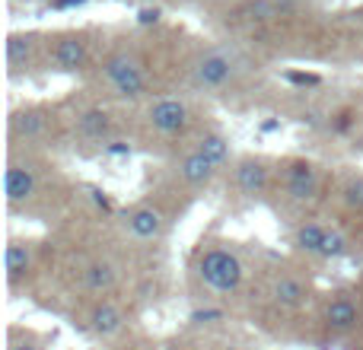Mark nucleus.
<instances>
[{"label":"nucleus","mask_w":363,"mask_h":350,"mask_svg":"<svg viewBox=\"0 0 363 350\" xmlns=\"http://www.w3.org/2000/svg\"><path fill=\"white\" fill-rule=\"evenodd\" d=\"M198 274L217 293H236L239 283H242V261L226 249H211L201 255Z\"/></svg>","instance_id":"nucleus-1"},{"label":"nucleus","mask_w":363,"mask_h":350,"mask_svg":"<svg viewBox=\"0 0 363 350\" xmlns=\"http://www.w3.org/2000/svg\"><path fill=\"white\" fill-rule=\"evenodd\" d=\"M125 230L131 232L138 242H157V239L163 236V230H166V220H163V213H160L157 207L140 204V207H134V210L128 213Z\"/></svg>","instance_id":"nucleus-2"},{"label":"nucleus","mask_w":363,"mask_h":350,"mask_svg":"<svg viewBox=\"0 0 363 350\" xmlns=\"http://www.w3.org/2000/svg\"><path fill=\"white\" fill-rule=\"evenodd\" d=\"M150 125L160 134H182L188 128V106L179 99H160L150 106Z\"/></svg>","instance_id":"nucleus-3"},{"label":"nucleus","mask_w":363,"mask_h":350,"mask_svg":"<svg viewBox=\"0 0 363 350\" xmlns=\"http://www.w3.org/2000/svg\"><path fill=\"white\" fill-rule=\"evenodd\" d=\"M233 77V57L223 55V51H211V55H204L198 64H194V83L198 86H223L226 80Z\"/></svg>","instance_id":"nucleus-4"},{"label":"nucleus","mask_w":363,"mask_h":350,"mask_svg":"<svg viewBox=\"0 0 363 350\" xmlns=\"http://www.w3.org/2000/svg\"><path fill=\"white\" fill-rule=\"evenodd\" d=\"M4 191H6V201H10V204H26V201L35 194V172L13 163L4 175Z\"/></svg>","instance_id":"nucleus-5"},{"label":"nucleus","mask_w":363,"mask_h":350,"mask_svg":"<svg viewBox=\"0 0 363 350\" xmlns=\"http://www.w3.org/2000/svg\"><path fill=\"white\" fill-rule=\"evenodd\" d=\"M287 194L294 201H309L315 194V166L296 159L287 169Z\"/></svg>","instance_id":"nucleus-6"},{"label":"nucleus","mask_w":363,"mask_h":350,"mask_svg":"<svg viewBox=\"0 0 363 350\" xmlns=\"http://www.w3.org/2000/svg\"><path fill=\"white\" fill-rule=\"evenodd\" d=\"M236 188L242 194H262L264 188H268V169H264V163H258V159H242V163L236 166Z\"/></svg>","instance_id":"nucleus-7"},{"label":"nucleus","mask_w":363,"mask_h":350,"mask_svg":"<svg viewBox=\"0 0 363 350\" xmlns=\"http://www.w3.org/2000/svg\"><path fill=\"white\" fill-rule=\"evenodd\" d=\"M89 328H93L99 338H115V334L125 328V315L118 306L112 303H99V306L89 312Z\"/></svg>","instance_id":"nucleus-8"},{"label":"nucleus","mask_w":363,"mask_h":350,"mask_svg":"<svg viewBox=\"0 0 363 350\" xmlns=\"http://www.w3.org/2000/svg\"><path fill=\"white\" fill-rule=\"evenodd\" d=\"M213 172H217V166H213L207 157H201L198 150L188 153V157L179 163V175L188 181V185H194V188H198V185H207V181L213 179Z\"/></svg>","instance_id":"nucleus-9"},{"label":"nucleus","mask_w":363,"mask_h":350,"mask_svg":"<svg viewBox=\"0 0 363 350\" xmlns=\"http://www.w3.org/2000/svg\"><path fill=\"white\" fill-rule=\"evenodd\" d=\"M55 64L57 70H77L86 64V45L77 35H67L55 45Z\"/></svg>","instance_id":"nucleus-10"},{"label":"nucleus","mask_w":363,"mask_h":350,"mask_svg":"<svg viewBox=\"0 0 363 350\" xmlns=\"http://www.w3.org/2000/svg\"><path fill=\"white\" fill-rule=\"evenodd\" d=\"M32 264V249L26 242H10L4 252V268H6V277L10 281H19V277L29 271Z\"/></svg>","instance_id":"nucleus-11"},{"label":"nucleus","mask_w":363,"mask_h":350,"mask_svg":"<svg viewBox=\"0 0 363 350\" xmlns=\"http://www.w3.org/2000/svg\"><path fill=\"white\" fill-rule=\"evenodd\" d=\"M325 322H328V328H335V332H347V328L357 325V306H354L351 300H345V296H341V300L328 303Z\"/></svg>","instance_id":"nucleus-12"},{"label":"nucleus","mask_w":363,"mask_h":350,"mask_svg":"<svg viewBox=\"0 0 363 350\" xmlns=\"http://www.w3.org/2000/svg\"><path fill=\"white\" fill-rule=\"evenodd\" d=\"M83 281H86V287L93 290V293H106V290L115 287L118 274H115V264L112 261H93L86 268V274H83Z\"/></svg>","instance_id":"nucleus-13"},{"label":"nucleus","mask_w":363,"mask_h":350,"mask_svg":"<svg viewBox=\"0 0 363 350\" xmlns=\"http://www.w3.org/2000/svg\"><path fill=\"white\" fill-rule=\"evenodd\" d=\"M108 128H112V118H108V112H102V108H89V112H83L80 118H77V131L83 134V137H106Z\"/></svg>","instance_id":"nucleus-14"},{"label":"nucleus","mask_w":363,"mask_h":350,"mask_svg":"<svg viewBox=\"0 0 363 350\" xmlns=\"http://www.w3.org/2000/svg\"><path fill=\"white\" fill-rule=\"evenodd\" d=\"M198 153L211 159L213 166H223V163H230V140L223 134H204L198 140Z\"/></svg>","instance_id":"nucleus-15"},{"label":"nucleus","mask_w":363,"mask_h":350,"mask_svg":"<svg viewBox=\"0 0 363 350\" xmlns=\"http://www.w3.org/2000/svg\"><path fill=\"white\" fill-rule=\"evenodd\" d=\"M274 303L277 306H287V309H294V306H300L303 303V296H306V287H303L296 277H281V281L274 283Z\"/></svg>","instance_id":"nucleus-16"},{"label":"nucleus","mask_w":363,"mask_h":350,"mask_svg":"<svg viewBox=\"0 0 363 350\" xmlns=\"http://www.w3.org/2000/svg\"><path fill=\"white\" fill-rule=\"evenodd\" d=\"M10 128L16 137H38V134H45V128H48V118H45L42 112H19V115H13Z\"/></svg>","instance_id":"nucleus-17"},{"label":"nucleus","mask_w":363,"mask_h":350,"mask_svg":"<svg viewBox=\"0 0 363 350\" xmlns=\"http://www.w3.org/2000/svg\"><path fill=\"white\" fill-rule=\"evenodd\" d=\"M134 70H140V64L134 61L131 55H112L106 61V67H102V74H106V80L115 86V83H121L125 77H131Z\"/></svg>","instance_id":"nucleus-18"},{"label":"nucleus","mask_w":363,"mask_h":350,"mask_svg":"<svg viewBox=\"0 0 363 350\" xmlns=\"http://www.w3.org/2000/svg\"><path fill=\"white\" fill-rule=\"evenodd\" d=\"M325 232H328L325 226H319V223H306V226H300V230H296L294 245H296L300 252H309V255H319Z\"/></svg>","instance_id":"nucleus-19"},{"label":"nucleus","mask_w":363,"mask_h":350,"mask_svg":"<svg viewBox=\"0 0 363 350\" xmlns=\"http://www.w3.org/2000/svg\"><path fill=\"white\" fill-rule=\"evenodd\" d=\"M32 57V38L29 35H10L6 38V64H10L13 70L26 67Z\"/></svg>","instance_id":"nucleus-20"},{"label":"nucleus","mask_w":363,"mask_h":350,"mask_svg":"<svg viewBox=\"0 0 363 350\" xmlns=\"http://www.w3.org/2000/svg\"><path fill=\"white\" fill-rule=\"evenodd\" d=\"M115 96H121V99H138L140 93L147 89V77H144V70H134L131 77H125L121 83H115Z\"/></svg>","instance_id":"nucleus-21"},{"label":"nucleus","mask_w":363,"mask_h":350,"mask_svg":"<svg viewBox=\"0 0 363 350\" xmlns=\"http://www.w3.org/2000/svg\"><path fill=\"white\" fill-rule=\"evenodd\" d=\"M319 255H322V258H341V255H347V239L341 236L338 230H328L325 239H322Z\"/></svg>","instance_id":"nucleus-22"},{"label":"nucleus","mask_w":363,"mask_h":350,"mask_svg":"<svg viewBox=\"0 0 363 350\" xmlns=\"http://www.w3.org/2000/svg\"><path fill=\"white\" fill-rule=\"evenodd\" d=\"M345 204L351 210H363V179H351L345 185Z\"/></svg>","instance_id":"nucleus-23"},{"label":"nucleus","mask_w":363,"mask_h":350,"mask_svg":"<svg viewBox=\"0 0 363 350\" xmlns=\"http://www.w3.org/2000/svg\"><path fill=\"white\" fill-rule=\"evenodd\" d=\"M108 153H112V157H128V153H131V147H128V144H112V147H108Z\"/></svg>","instance_id":"nucleus-24"},{"label":"nucleus","mask_w":363,"mask_h":350,"mask_svg":"<svg viewBox=\"0 0 363 350\" xmlns=\"http://www.w3.org/2000/svg\"><path fill=\"white\" fill-rule=\"evenodd\" d=\"M140 23H157V19H160V10H140Z\"/></svg>","instance_id":"nucleus-25"},{"label":"nucleus","mask_w":363,"mask_h":350,"mask_svg":"<svg viewBox=\"0 0 363 350\" xmlns=\"http://www.w3.org/2000/svg\"><path fill=\"white\" fill-rule=\"evenodd\" d=\"M86 4V0H55V6H80Z\"/></svg>","instance_id":"nucleus-26"},{"label":"nucleus","mask_w":363,"mask_h":350,"mask_svg":"<svg viewBox=\"0 0 363 350\" xmlns=\"http://www.w3.org/2000/svg\"><path fill=\"white\" fill-rule=\"evenodd\" d=\"M10 350H38V347L35 344H13Z\"/></svg>","instance_id":"nucleus-27"},{"label":"nucleus","mask_w":363,"mask_h":350,"mask_svg":"<svg viewBox=\"0 0 363 350\" xmlns=\"http://www.w3.org/2000/svg\"><path fill=\"white\" fill-rule=\"evenodd\" d=\"M128 350H140V347H128Z\"/></svg>","instance_id":"nucleus-28"}]
</instances>
